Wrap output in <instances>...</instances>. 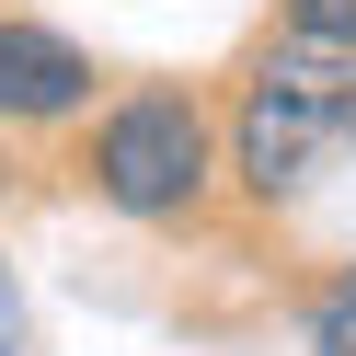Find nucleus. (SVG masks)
I'll use <instances>...</instances> for the list:
<instances>
[{
  "label": "nucleus",
  "mask_w": 356,
  "mask_h": 356,
  "mask_svg": "<svg viewBox=\"0 0 356 356\" xmlns=\"http://www.w3.org/2000/svg\"><path fill=\"white\" fill-rule=\"evenodd\" d=\"M345 115H356V58L299 35L287 58H264L253 104H241V184H253V195H287L310 161H322V138Z\"/></svg>",
  "instance_id": "1"
},
{
  "label": "nucleus",
  "mask_w": 356,
  "mask_h": 356,
  "mask_svg": "<svg viewBox=\"0 0 356 356\" xmlns=\"http://www.w3.org/2000/svg\"><path fill=\"white\" fill-rule=\"evenodd\" d=\"M92 184L115 195L127 218H172V207H195V184H207V115H195L184 92H138V104H115V115H104V138H92Z\"/></svg>",
  "instance_id": "2"
},
{
  "label": "nucleus",
  "mask_w": 356,
  "mask_h": 356,
  "mask_svg": "<svg viewBox=\"0 0 356 356\" xmlns=\"http://www.w3.org/2000/svg\"><path fill=\"white\" fill-rule=\"evenodd\" d=\"M70 104H92V58H81L70 35H47V24H0V115L47 127V115H70Z\"/></svg>",
  "instance_id": "3"
},
{
  "label": "nucleus",
  "mask_w": 356,
  "mask_h": 356,
  "mask_svg": "<svg viewBox=\"0 0 356 356\" xmlns=\"http://www.w3.org/2000/svg\"><path fill=\"white\" fill-rule=\"evenodd\" d=\"M310 356H356V276L333 287L322 310H310Z\"/></svg>",
  "instance_id": "4"
},
{
  "label": "nucleus",
  "mask_w": 356,
  "mask_h": 356,
  "mask_svg": "<svg viewBox=\"0 0 356 356\" xmlns=\"http://www.w3.org/2000/svg\"><path fill=\"white\" fill-rule=\"evenodd\" d=\"M287 24L310 47H356V0H287Z\"/></svg>",
  "instance_id": "5"
},
{
  "label": "nucleus",
  "mask_w": 356,
  "mask_h": 356,
  "mask_svg": "<svg viewBox=\"0 0 356 356\" xmlns=\"http://www.w3.org/2000/svg\"><path fill=\"white\" fill-rule=\"evenodd\" d=\"M24 345V299H12V264H0V356Z\"/></svg>",
  "instance_id": "6"
},
{
  "label": "nucleus",
  "mask_w": 356,
  "mask_h": 356,
  "mask_svg": "<svg viewBox=\"0 0 356 356\" xmlns=\"http://www.w3.org/2000/svg\"><path fill=\"white\" fill-rule=\"evenodd\" d=\"M345 58H356V47H345Z\"/></svg>",
  "instance_id": "7"
}]
</instances>
